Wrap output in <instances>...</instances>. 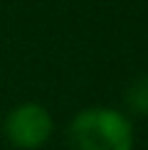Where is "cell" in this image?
<instances>
[{
    "label": "cell",
    "instance_id": "1",
    "mask_svg": "<svg viewBox=\"0 0 148 150\" xmlns=\"http://www.w3.org/2000/svg\"><path fill=\"white\" fill-rule=\"evenodd\" d=\"M72 150H133V126L126 113L106 106L79 111L69 123Z\"/></svg>",
    "mask_w": 148,
    "mask_h": 150
},
{
    "label": "cell",
    "instance_id": "2",
    "mask_svg": "<svg viewBox=\"0 0 148 150\" xmlns=\"http://www.w3.org/2000/svg\"><path fill=\"white\" fill-rule=\"evenodd\" d=\"M54 130L52 116L40 103H20L5 118V135L15 148L37 150L49 140Z\"/></svg>",
    "mask_w": 148,
    "mask_h": 150
},
{
    "label": "cell",
    "instance_id": "3",
    "mask_svg": "<svg viewBox=\"0 0 148 150\" xmlns=\"http://www.w3.org/2000/svg\"><path fill=\"white\" fill-rule=\"evenodd\" d=\"M123 96H126V108L133 116H148V74L136 76Z\"/></svg>",
    "mask_w": 148,
    "mask_h": 150
}]
</instances>
